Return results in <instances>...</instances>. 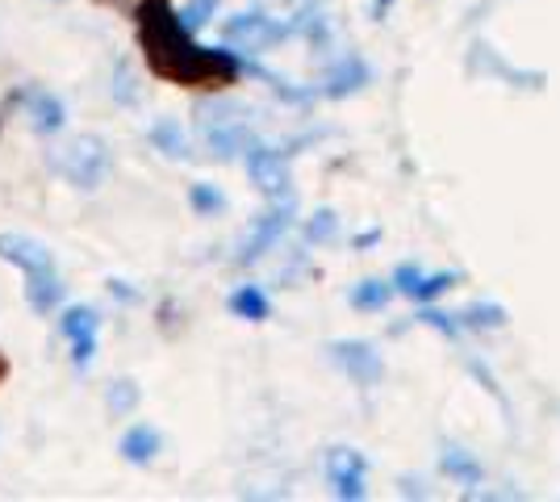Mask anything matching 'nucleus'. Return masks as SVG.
<instances>
[{
	"mask_svg": "<svg viewBox=\"0 0 560 502\" xmlns=\"http://www.w3.org/2000/svg\"><path fill=\"white\" fill-rule=\"evenodd\" d=\"M335 231H339V222H335V214H330V210H323V214H314V222L305 226V235H310V243H327V240H335Z\"/></svg>",
	"mask_w": 560,
	"mask_h": 502,
	"instance_id": "6ab92c4d",
	"label": "nucleus"
},
{
	"mask_svg": "<svg viewBox=\"0 0 560 502\" xmlns=\"http://www.w3.org/2000/svg\"><path fill=\"white\" fill-rule=\"evenodd\" d=\"M247 172H252V180H256L268 197H280V192L289 189L284 155H280V151H272V147H259V143L252 147V151H247Z\"/></svg>",
	"mask_w": 560,
	"mask_h": 502,
	"instance_id": "6e6552de",
	"label": "nucleus"
},
{
	"mask_svg": "<svg viewBox=\"0 0 560 502\" xmlns=\"http://www.w3.org/2000/svg\"><path fill=\"white\" fill-rule=\"evenodd\" d=\"M4 377H9V357L0 352V385H4Z\"/></svg>",
	"mask_w": 560,
	"mask_h": 502,
	"instance_id": "a878e982",
	"label": "nucleus"
},
{
	"mask_svg": "<svg viewBox=\"0 0 560 502\" xmlns=\"http://www.w3.org/2000/svg\"><path fill=\"white\" fill-rule=\"evenodd\" d=\"M419 318L427 327H435V331H444V335H456V327H460V323H452V314H440V311H422Z\"/></svg>",
	"mask_w": 560,
	"mask_h": 502,
	"instance_id": "5701e85b",
	"label": "nucleus"
},
{
	"mask_svg": "<svg viewBox=\"0 0 560 502\" xmlns=\"http://www.w3.org/2000/svg\"><path fill=\"white\" fill-rule=\"evenodd\" d=\"M460 318H465L468 327H498L506 314H502V306H486V302H481V306H472V311L460 314Z\"/></svg>",
	"mask_w": 560,
	"mask_h": 502,
	"instance_id": "aec40b11",
	"label": "nucleus"
},
{
	"mask_svg": "<svg viewBox=\"0 0 560 502\" xmlns=\"http://www.w3.org/2000/svg\"><path fill=\"white\" fill-rule=\"evenodd\" d=\"M289 222H293V206L284 201V206H277V210H268V214L259 218V226L243 240V252H238V264H252V260H259L272 243L289 231Z\"/></svg>",
	"mask_w": 560,
	"mask_h": 502,
	"instance_id": "0eeeda50",
	"label": "nucleus"
},
{
	"mask_svg": "<svg viewBox=\"0 0 560 502\" xmlns=\"http://www.w3.org/2000/svg\"><path fill=\"white\" fill-rule=\"evenodd\" d=\"M25 114H30V126H34L38 135H55V130L63 126V105H59V96L43 93V89L25 93Z\"/></svg>",
	"mask_w": 560,
	"mask_h": 502,
	"instance_id": "9d476101",
	"label": "nucleus"
},
{
	"mask_svg": "<svg viewBox=\"0 0 560 502\" xmlns=\"http://www.w3.org/2000/svg\"><path fill=\"white\" fill-rule=\"evenodd\" d=\"M96 331H101V318L89 306H71L63 314V335L71 339V360L75 369H89L96 357Z\"/></svg>",
	"mask_w": 560,
	"mask_h": 502,
	"instance_id": "39448f33",
	"label": "nucleus"
},
{
	"mask_svg": "<svg viewBox=\"0 0 560 502\" xmlns=\"http://www.w3.org/2000/svg\"><path fill=\"white\" fill-rule=\"evenodd\" d=\"M139 47L151 75L185 89H226L247 72V59L226 47H201L192 43V30L167 0H142L135 9Z\"/></svg>",
	"mask_w": 560,
	"mask_h": 502,
	"instance_id": "f257e3e1",
	"label": "nucleus"
},
{
	"mask_svg": "<svg viewBox=\"0 0 560 502\" xmlns=\"http://www.w3.org/2000/svg\"><path fill=\"white\" fill-rule=\"evenodd\" d=\"M293 25H277L272 17H264V13H238L234 22H226V38L231 43H247V47H268V43H277L284 38Z\"/></svg>",
	"mask_w": 560,
	"mask_h": 502,
	"instance_id": "1a4fd4ad",
	"label": "nucleus"
},
{
	"mask_svg": "<svg viewBox=\"0 0 560 502\" xmlns=\"http://www.w3.org/2000/svg\"><path fill=\"white\" fill-rule=\"evenodd\" d=\"M364 80H369V68H364L360 59H343V63H339V72L330 75L323 93H327V96H343V93H351V89H360Z\"/></svg>",
	"mask_w": 560,
	"mask_h": 502,
	"instance_id": "dca6fc26",
	"label": "nucleus"
},
{
	"mask_svg": "<svg viewBox=\"0 0 560 502\" xmlns=\"http://www.w3.org/2000/svg\"><path fill=\"white\" fill-rule=\"evenodd\" d=\"M0 260L18 264L25 272V302L34 314H50L63 302V277L55 268L50 247L30 235H0Z\"/></svg>",
	"mask_w": 560,
	"mask_h": 502,
	"instance_id": "f03ea898",
	"label": "nucleus"
},
{
	"mask_svg": "<svg viewBox=\"0 0 560 502\" xmlns=\"http://www.w3.org/2000/svg\"><path fill=\"white\" fill-rule=\"evenodd\" d=\"M456 285V272H435V277H419V285L410 289V297L415 302H435L440 293H447V289Z\"/></svg>",
	"mask_w": 560,
	"mask_h": 502,
	"instance_id": "f3484780",
	"label": "nucleus"
},
{
	"mask_svg": "<svg viewBox=\"0 0 560 502\" xmlns=\"http://www.w3.org/2000/svg\"><path fill=\"white\" fill-rule=\"evenodd\" d=\"M213 9H218V0H192L185 13H180V17H185L188 30H201V25L213 17Z\"/></svg>",
	"mask_w": 560,
	"mask_h": 502,
	"instance_id": "412c9836",
	"label": "nucleus"
},
{
	"mask_svg": "<svg viewBox=\"0 0 560 502\" xmlns=\"http://www.w3.org/2000/svg\"><path fill=\"white\" fill-rule=\"evenodd\" d=\"M330 360H335L355 385H376L381 373H385L381 352H376L373 343H360V339H339V343H330Z\"/></svg>",
	"mask_w": 560,
	"mask_h": 502,
	"instance_id": "20e7f679",
	"label": "nucleus"
},
{
	"mask_svg": "<svg viewBox=\"0 0 560 502\" xmlns=\"http://www.w3.org/2000/svg\"><path fill=\"white\" fill-rule=\"evenodd\" d=\"M160 453V431L139 423V428H130L121 435V456L130 460V465H147V460H155Z\"/></svg>",
	"mask_w": 560,
	"mask_h": 502,
	"instance_id": "9b49d317",
	"label": "nucleus"
},
{
	"mask_svg": "<svg viewBox=\"0 0 560 502\" xmlns=\"http://www.w3.org/2000/svg\"><path fill=\"white\" fill-rule=\"evenodd\" d=\"M364 469H369L364 456L351 448H335L327 456V478L339 499H364Z\"/></svg>",
	"mask_w": 560,
	"mask_h": 502,
	"instance_id": "423d86ee",
	"label": "nucleus"
},
{
	"mask_svg": "<svg viewBox=\"0 0 560 502\" xmlns=\"http://www.w3.org/2000/svg\"><path fill=\"white\" fill-rule=\"evenodd\" d=\"M389 4H394V0H376V17H381V13L389 9Z\"/></svg>",
	"mask_w": 560,
	"mask_h": 502,
	"instance_id": "bb28decb",
	"label": "nucleus"
},
{
	"mask_svg": "<svg viewBox=\"0 0 560 502\" xmlns=\"http://www.w3.org/2000/svg\"><path fill=\"white\" fill-rule=\"evenodd\" d=\"M55 172L71 185H80V189H96L109 172V147L96 135H84V139H75L55 155Z\"/></svg>",
	"mask_w": 560,
	"mask_h": 502,
	"instance_id": "7ed1b4c3",
	"label": "nucleus"
},
{
	"mask_svg": "<svg viewBox=\"0 0 560 502\" xmlns=\"http://www.w3.org/2000/svg\"><path fill=\"white\" fill-rule=\"evenodd\" d=\"M419 277H422V272L415 268V264H401V268L394 272V285L401 289V293H410V289L419 285Z\"/></svg>",
	"mask_w": 560,
	"mask_h": 502,
	"instance_id": "b1692460",
	"label": "nucleus"
},
{
	"mask_svg": "<svg viewBox=\"0 0 560 502\" xmlns=\"http://www.w3.org/2000/svg\"><path fill=\"white\" fill-rule=\"evenodd\" d=\"M192 206H197L201 214H213V210H222L226 201H222V192L210 189V185H192Z\"/></svg>",
	"mask_w": 560,
	"mask_h": 502,
	"instance_id": "4be33fe9",
	"label": "nucleus"
},
{
	"mask_svg": "<svg viewBox=\"0 0 560 502\" xmlns=\"http://www.w3.org/2000/svg\"><path fill=\"white\" fill-rule=\"evenodd\" d=\"M394 289V281H360V285L351 289V306L355 311H381V306H389Z\"/></svg>",
	"mask_w": 560,
	"mask_h": 502,
	"instance_id": "4468645a",
	"label": "nucleus"
},
{
	"mask_svg": "<svg viewBox=\"0 0 560 502\" xmlns=\"http://www.w3.org/2000/svg\"><path fill=\"white\" fill-rule=\"evenodd\" d=\"M444 474L456 481H465V486H477V481L486 478V469H481V460H472L465 448H444Z\"/></svg>",
	"mask_w": 560,
	"mask_h": 502,
	"instance_id": "f8f14e48",
	"label": "nucleus"
},
{
	"mask_svg": "<svg viewBox=\"0 0 560 502\" xmlns=\"http://www.w3.org/2000/svg\"><path fill=\"white\" fill-rule=\"evenodd\" d=\"M109 407H114V415H126V410L139 407V385L135 382H117L114 389H109Z\"/></svg>",
	"mask_w": 560,
	"mask_h": 502,
	"instance_id": "a211bd4d",
	"label": "nucleus"
},
{
	"mask_svg": "<svg viewBox=\"0 0 560 502\" xmlns=\"http://www.w3.org/2000/svg\"><path fill=\"white\" fill-rule=\"evenodd\" d=\"M151 143L160 147L164 155H172V160H185L188 155V139L185 130H180V121H155L151 126Z\"/></svg>",
	"mask_w": 560,
	"mask_h": 502,
	"instance_id": "2eb2a0df",
	"label": "nucleus"
},
{
	"mask_svg": "<svg viewBox=\"0 0 560 502\" xmlns=\"http://www.w3.org/2000/svg\"><path fill=\"white\" fill-rule=\"evenodd\" d=\"M231 311L238 314V318H252V323H259V318H268V297H264V289L259 285H243L231 293Z\"/></svg>",
	"mask_w": 560,
	"mask_h": 502,
	"instance_id": "ddd939ff",
	"label": "nucleus"
},
{
	"mask_svg": "<svg viewBox=\"0 0 560 502\" xmlns=\"http://www.w3.org/2000/svg\"><path fill=\"white\" fill-rule=\"evenodd\" d=\"M376 240H381V235H376V231H369V235H360V240H355V243H360V247H373Z\"/></svg>",
	"mask_w": 560,
	"mask_h": 502,
	"instance_id": "393cba45",
	"label": "nucleus"
}]
</instances>
